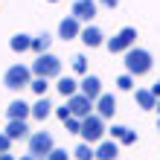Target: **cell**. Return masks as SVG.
Returning a JSON list of instances; mask_svg holds the SVG:
<instances>
[{"mask_svg": "<svg viewBox=\"0 0 160 160\" xmlns=\"http://www.w3.org/2000/svg\"><path fill=\"white\" fill-rule=\"evenodd\" d=\"M50 44H52V38H50V35H47V32H41L38 38H32V50L38 52V55H44L47 50H50Z\"/></svg>", "mask_w": 160, "mask_h": 160, "instance_id": "obj_20", "label": "cell"}, {"mask_svg": "<svg viewBox=\"0 0 160 160\" xmlns=\"http://www.w3.org/2000/svg\"><path fill=\"white\" fill-rule=\"evenodd\" d=\"M73 70L82 73V76H88V58H84V55H73Z\"/></svg>", "mask_w": 160, "mask_h": 160, "instance_id": "obj_22", "label": "cell"}, {"mask_svg": "<svg viewBox=\"0 0 160 160\" xmlns=\"http://www.w3.org/2000/svg\"><path fill=\"white\" fill-rule=\"evenodd\" d=\"M9 47H12V50L15 52H23V50H32V38H29V35H15V38L12 41H9Z\"/></svg>", "mask_w": 160, "mask_h": 160, "instance_id": "obj_19", "label": "cell"}, {"mask_svg": "<svg viewBox=\"0 0 160 160\" xmlns=\"http://www.w3.org/2000/svg\"><path fill=\"white\" fill-rule=\"evenodd\" d=\"M50 3H55V0H50Z\"/></svg>", "mask_w": 160, "mask_h": 160, "instance_id": "obj_37", "label": "cell"}, {"mask_svg": "<svg viewBox=\"0 0 160 160\" xmlns=\"http://www.w3.org/2000/svg\"><path fill=\"white\" fill-rule=\"evenodd\" d=\"M99 3H102V6H108V9H114V6L119 3V0H99Z\"/></svg>", "mask_w": 160, "mask_h": 160, "instance_id": "obj_32", "label": "cell"}, {"mask_svg": "<svg viewBox=\"0 0 160 160\" xmlns=\"http://www.w3.org/2000/svg\"><path fill=\"white\" fill-rule=\"evenodd\" d=\"M55 88H58V93H61L64 99H70L73 93H79V84L73 82L70 76H61V79H58V84H55Z\"/></svg>", "mask_w": 160, "mask_h": 160, "instance_id": "obj_18", "label": "cell"}, {"mask_svg": "<svg viewBox=\"0 0 160 160\" xmlns=\"http://www.w3.org/2000/svg\"><path fill=\"white\" fill-rule=\"evenodd\" d=\"M29 88H32L35 93H38V96H44V93H47V79H41V76H38V79H35V82L29 84Z\"/></svg>", "mask_w": 160, "mask_h": 160, "instance_id": "obj_26", "label": "cell"}, {"mask_svg": "<svg viewBox=\"0 0 160 160\" xmlns=\"http://www.w3.org/2000/svg\"><path fill=\"white\" fill-rule=\"evenodd\" d=\"M55 117H58L61 122H64V119H70V117H73V114H70V105H64V108H55Z\"/></svg>", "mask_w": 160, "mask_h": 160, "instance_id": "obj_29", "label": "cell"}, {"mask_svg": "<svg viewBox=\"0 0 160 160\" xmlns=\"http://www.w3.org/2000/svg\"><path fill=\"white\" fill-rule=\"evenodd\" d=\"M152 52L148 50H140V47H131V50L125 52V70L131 73V76H146L148 70H152Z\"/></svg>", "mask_w": 160, "mask_h": 160, "instance_id": "obj_1", "label": "cell"}, {"mask_svg": "<svg viewBox=\"0 0 160 160\" xmlns=\"http://www.w3.org/2000/svg\"><path fill=\"white\" fill-rule=\"evenodd\" d=\"M108 131H111V137H114V140H119V143L131 134V128H125V125H114V128H108Z\"/></svg>", "mask_w": 160, "mask_h": 160, "instance_id": "obj_23", "label": "cell"}, {"mask_svg": "<svg viewBox=\"0 0 160 160\" xmlns=\"http://www.w3.org/2000/svg\"><path fill=\"white\" fill-rule=\"evenodd\" d=\"M117 88H119V90H131V88H134V76H131V73L119 76V79H117Z\"/></svg>", "mask_w": 160, "mask_h": 160, "instance_id": "obj_25", "label": "cell"}, {"mask_svg": "<svg viewBox=\"0 0 160 160\" xmlns=\"http://www.w3.org/2000/svg\"><path fill=\"white\" fill-rule=\"evenodd\" d=\"M32 73H35V76H41V79H55V76H61V58H55V55L44 52V55H38V58H35Z\"/></svg>", "mask_w": 160, "mask_h": 160, "instance_id": "obj_3", "label": "cell"}, {"mask_svg": "<svg viewBox=\"0 0 160 160\" xmlns=\"http://www.w3.org/2000/svg\"><path fill=\"white\" fill-rule=\"evenodd\" d=\"M0 160H15V157L9 154V152H3V154H0Z\"/></svg>", "mask_w": 160, "mask_h": 160, "instance_id": "obj_33", "label": "cell"}, {"mask_svg": "<svg viewBox=\"0 0 160 160\" xmlns=\"http://www.w3.org/2000/svg\"><path fill=\"white\" fill-rule=\"evenodd\" d=\"M79 90H82V93H84L88 99H93V102H96V99L102 96V82H99V76H90V73H88V76L82 79Z\"/></svg>", "mask_w": 160, "mask_h": 160, "instance_id": "obj_8", "label": "cell"}, {"mask_svg": "<svg viewBox=\"0 0 160 160\" xmlns=\"http://www.w3.org/2000/svg\"><path fill=\"white\" fill-rule=\"evenodd\" d=\"M47 160H70V154H67V148H52Z\"/></svg>", "mask_w": 160, "mask_h": 160, "instance_id": "obj_27", "label": "cell"}, {"mask_svg": "<svg viewBox=\"0 0 160 160\" xmlns=\"http://www.w3.org/2000/svg\"><path fill=\"white\" fill-rule=\"evenodd\" d=\"M73 157H76V160H93V157H96V152L90 148V143H82V146H76Z\"/></svg>", "mask_w": 160, "mask_h": 160, "instance_id": "obj_21", "label": "cell"}, {"mask_svg": "<svg viewBox=\"0 0 160 160\" xmlns=\"http://www.w3.org/2000/svg\"><path fill=\"white\" fill-rule=\"evenodd\" d=\"M148 90H152V93H154V96L160 99V79H157V82H154V84H152V88H148Z\"/></svg>", "mask_w": 160, "mask_h": 160, "instance_id": "obj_31", "label": "cell"}, {"mask_svg": "<svg viewBox=\"0 0 160 160\" xmlns=\"http://www.w3.org/2000/svg\"><path fill=\"white\" fill-rule=\"evenodd\" d=\"M79 38H82L84 44H88V47H99V44H102V38H105V35H102V29H99V26H84Z\"/></svg>", "mask_w": 160, "mask_h": 160, "instance_id": "obj_16", "label": "cell"}, {"mask_svg": "<svg viewBox=\"0 0 160 160\" xmlns=\"http://www.w3.org/2000/svg\"><path fill=\"white\" fill-rule=\"evenodd\" d=\"M50 114H52V105H50V99H47V96H41V99H38V102L32 105V117L44 122V119L50 117Z\"/></svg>", "mask_w": 160, "mask_h": 160, "instance_id": "obj_17", "label": "cell"}, {"mask_svg": "<svg viewBox=\"0 0 160 160\" xmlns=\"http://www.w3.org/2000/svg\"><path fill=\"white\" fill-rule=\"evenodd\" d=\"M52 134L50 131H35V134L29 137V154L32 157H50V152H52Z\"/></svg>", "mask_w": 160, "mask_h": 160, "instance_id": "obj_5", "label": "cell"}, {"mask_svg": "<svg viewBox=\"0 0 160 160\" xmlns=\"http://www.w3.org/2000/svg\"><path fill=\"white\" fill-rule=\"evenodd\" d=\"M21 160H38V157H32V154H26V157H21Z\"/></svg>", "mask_w": 160, "mask_h": 160, "instance_id": "obj_34", "label": "cell"}, {"mask_svg": "<svg viewBox=\"0 0 160 160\" xmlns=\"http://www.w3.org/2000/svg\"><path fill=\"white\" fill-rule=\"evenodd\" d=\"M157 131H160V119H157Z\"/></svg>", "mask_w": 160, "mask_h": 160, "instance_id": "obj_36", "label": "cell"}, {"mask_svg": "<svg viewBox=\"0 0 160 160\" xmlns=\"http://www.w3.org/2000/svg\"><path fill=\"white\" fill-rule=\"evenodd\" d=\"M119 157V146L114 140H105V143H99L96 148V160H117Z\"/></svg>", "mask_w": 160, "mask_h": 160, "instance_id": "obj_14", "label": "cell"}, {"mask_svg": "<svg viewBox=\"0 0 160 160\" xmlns=\"http://www.w3.org/2000/svg\"><path fill=\"white\" fill-rule=\"evenodd\" d=\"M79 23H82V21H79V18H73V15L64 18V21L58 23V35H61V38H67V41H70V38H79V35H82V26H79Z\"/></svg>", "mask_w": 160, "mask_h": 160, "instance_id": "obj_10", "label": "cell"}, {"mask_svg": "<svg viewBox=\"0 0 160 160\" xmlns=\"http://www.w3.org/2000/svg\"><path fill=\"white\" fill-rule=\"evenodd\" d=\"M134 143H137V131H131V134L122 140V146H134Z\"/></svg>", "mask_w": 160, "mask_h": 160, "instance_id": "obj_30", "label": "cell"}, {"mask_svg": "<svg viewBox=\"0 0 160 160\" xmlns=\"http://www.w3.org/2000/svg\"><path fill=\"white\" fill-rule=\"evenodd\" d=\"M96 3L99 0H76V3H73V18H79V21H93Z\"/></svg>", "mask_w": 160, "mask_h": 160, "instance_id": "obj_9", "label": "cell"}, {"mask_svg": "<svg viewBox=\"0 0 160 160\" xmlns=\"http://www.w3.org/2000/svg\"><path fill=\"white\" fill-rule=\"evenodd\" d=\"M114 111H117L114 93H102V96L96 99V114H99V117H114Z\"/></svg>", "mask_w": 160, "mask_h": 160, "instance_id": "obj_12", "label": "cell"}, {"mask_svg": "<svg viewBox=\"0 0 160 160\" xmlns=\"http://www.w3.org/2000/svg\"><path fill=\"white\" fill-rule=\"evenodd\" d=\"M64 125H67V131H70V134H82V119H79V117L64 119Z\"/></svg>", "mask_w": 160, "mask_h": 160, "instance_id": "obj_24", "label": "cell"}, {"mask_svg": "<svg viewBox=\"0 0 160 160\" xmlns=\"http://www.w3.org/2000/svg\"><path fill=\"white\" fill-rule=\"evenodd\" d=\"M67 105H70V114L73 117L84 119V117H90V111H93V99H88L84 93H73V96L67 99Z\"/></svg>", "mask_w": 160, "mask_h": 160, "instance_id": "obj_7", "label": "cell"}, {"mask_svg": "<svg viewBox=\"0 0 160 160\" xmlns=\"http://www.w3.org/2000/svg\"><path fill=\"white\" fill-rule=\"evenodd\" d=\"M32 70L29 67H23V64H15V67H9L6 70V76H3V84L9 90H21V88H29L32 84Z\"/></svg>", "mask_w": 160, "mask_h": 160, "instance_id": "obj_4", "label": "cell"}, {"mask_svg": "<svg viewBox=\"0 0 160 160\" xmlns=\"http://www.w3.org/2000/svg\"><path fill=\"white\" fill-rule=\"evenodd\" d=\"M134 99H137V105L143 108V111H152V108H157V96H154L152 90H146V88H137Z\"/></svg>", "mask_w": 160, "mask_h": 160, "instance_id": "obj_15", "label": "cell"}, {"mask_svg": "<svg viewBox=\"0 0 160 160\" xmlns=\"http://www.w3.org/2000/svg\"><path fill=\"white\" fill-rule=\"evenodd\" d=\"M6 117L9 119H26V117H32V105H26L23 99H15L12 105L6 108Z\"/></svg>", "mask_w": 160, "mask_h": 160, "instance_id": "obj_11", "label": "cell"}, {"mask_svg": "<svg viewBox=\"0 0 160 160\" xmlns=\"http://www.w3.org/2000/svg\"><path fill=\"white\" fill-rule=\"evenodd\" d=\"M105 117H99V114H90V117H84L82 119V137H84V143H102V137H105V122H102Z\"/></svg>", "mask_w": 160, "mask_h": 160, "instance_id": "obj_2", "label": "cell"}, {"mask_svg": "<svg viewBox=\"0 0 160 160\" xmlns=\"http://www.w3.org/2000/svg\"><path fill=\"white\" fill-rule=\"evenodd\" d=\"M6 134L12 137V140H26V137H32L23 119H9V125H6Z\"/></svg>", "mask_w": 160, "mask_h": 160, "instance_id": "obj_13", "label": "cell"}, {"mask_svg": "<svg viewBox=\"0 0 160 160\" xmlns=\"http://www.w3.org/2000/svg\"><path fill=\"white\" fill-rule=\"evenodd\" d=\"M157 111H160V99H157Z\"/></svg>", "mask_w": 160, "mask_h": 160, "instance_id": "obj_35", "label": "cell"}, {"mask_svg": "<svg viewBox=\"0 0 160 160\" xmlns=\"http://www.w3.org/2000/svg\"><path fill=\"white\" fill-rule=\"evenodd\" d=\"M9 146H12V137H9L6 131H3V134H0V154H3V152H9Z\"/></svg>", "mask_w": 160, "mask_h": 160, "instance_id": "obj_28", "label": "cell"}, {"mask_svg": "<svg viewBox=\"0 0 160 160\" xmlns=\"http://www.w3.org/2000/svg\"><path fill=\"white\" fill-rule=\"evenodd\" d=\"M134 41H137V29L134 26H125V29H119L114 38L108 41V50L111 52H128L131 47H134Z\"/></svg>", "mask_w": 160, "mask_h": 160, "instance_id": "obj_6", "label": "cell"}]
</instances>
